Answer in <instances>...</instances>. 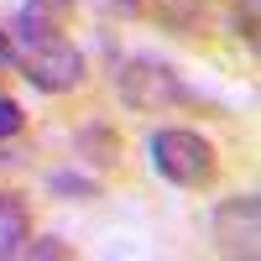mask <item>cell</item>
Returning <instances> with one entry per match:
<instances>
[{"instance_id":"6da1fadb","label":"cell","mask_w":261,"mask_h":261,"mask_svg":"<svg viewBox=\"0 0 261 261\" xmlns=\"http://www.w3.org/2000/svg\"><path fill=\"white\" fill-rule=\"evenodd\" d=\"M11 53H16L11 68H21V79L42 94H68L84 84V53L73 47V37L63 32V21L42 16L32 6L11 27Z\"/></svg>"},{"instance_id":"7a4b0ae2","label":"cell","mask_w":261,"mask_h":261,"mask_svg":"<svg viewBox=\"0 0 261 261\" xmlns=\"http://www.w3.org/2000/svg\"><path fill=\"white\" fill-rule=\"evenodd\" d=\"M146 151H151V167H157L172 188H209L214 172H220L214 141L199 136V130H188V125H162V130H151Z\"/></svg>"},{"instance_id":"3957f363","label":"cell","mask_w":261,"mask_h":261,"mask_svg":"<svg viewBox=\"0 0 261 261\" xmlns=\"http://www.w3.org/2000/svg\"><path fill=\"white\" fill-rule=\"evenodd\" d=\"M115 94L130 110H172V105H193V89L157 58H125L115 68Z\"/></svg>"},{"instance_id":"277c9868","label":"cell","mask_w":261,"mask_h":261,"mask_svg":"<svg viewBox=\"0 0 261 261\" xmlns=\"http://www.w3.org/2000/svg\"><path fill=\"white\" fill-rule=\"evenodd\" d=\"M256 193H241V199H225L220 209H214V241H220L225 256H256Z\"/></svg>"},{"instance_id":"5b68a950","label":"cell","mask_w":261,"mask_h":261,"mask_svg":"<svg viewBox=\"0 0 261 261\" xmlns=\"http://www.w3.org/2000/svg\"><path fill=\"white\" fill-rule=\"evenodd\" d=\"M32 241V214L16 193H0V261H16Z\"/></svg>"},{"instance_id":"8992f818","label":"cell","mask_w":261,"mask_h":261,"mask_svg":"<svg viewBox=\"0 0 261 261\" xmlns=\"http://www.w3.org/2000/svg\"><path fill=\"white\" fill-rule=\"evenodd\" d=\"M79 151H89V162L110 167L120 157V136H115L110 125H89V130H79Z\"/></svg>"},{"instance_id":"52a82bcc","label":"cell","mask_w":261,"mask_h":261,"mask_svg":"<svg viewBox=\"0 0 261 261\" xmlns=\"http://www.w3.org/2000/svg\"><path fill=\"white\" fill-rule=\"evenodd\" d=\"M53 193H84V199H94L99 183L84 178V172H53Z\"/></svg>"},{"instance_id":"ba28073f","label":"cell","mask_w":261,"mask_h":261,"mask_svg":"<svg viewBox=\"0 0 261 261\" xmlns=\"http://www.w3.org/2000/svg\"><path fill=\"white\" fill-rule=\"evenodd\" d=\"M27 261H53V256H73V246L53 241V235H42V241H27V251H21Z\"/></svg>"},{"instance_id":"9c48e42d","label":"cell","mask_w":261,"mask_h":261,"mask_svg":"<svg viewBox=\"0 0 261 261\" xmlns=\"http://www.w3.org/2000/svg\"><path fill=\"white\" fill-rule=\"evenodd\" d=\"M27 125V115H21V105L11 99V94H0V141H11L16 130Z\"/></svg>"},{"instance_id":"30bf717a","label":"cell","mask_w":261,"mask_h":261,"mask_svg":"<svg viewBox=\"0 0 261 261\" xmlns=\"http://www.w3.org/2000/svg\"><path fill=\"white\" fill-rule=\"evenodd\" d=\"M235 27H241L246 42H256V0H241V6H235Z\"/></svg>"},{"instance_id":"8fae6325","label":"cell","mask_w":261,"mask_h":261,"mask_svg":"<svg viewBox=\"0 0 261 261\" xmlns=\"http://www.w3.org/2000/svg\"><path fill=\"white\" fill-rule=\"evenodd\" d=\"M11 63H16V53H11V32H6V27H0V73H6V68H11Z\"/></svg>"}]
</instances>
